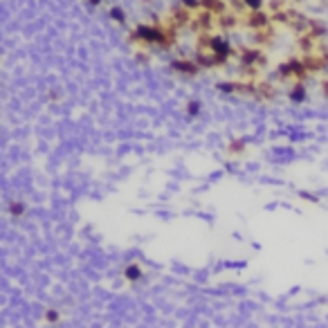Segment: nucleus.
<instances>
[{"label": "nucleus", "mask_w": 328, "mask_h": 328, "mask_svg": "<svg viewBox=\"0 0 328 328\" xmlns=\"http://www.w3.org/2000/svg\"><path fill=\"white\" fill-rule=\"evenodd\" d=\"M239 65L261 70L263 65H268V56H265L261 48H241L239 50Z\"/></svg>", "instance_id": "nucleus-1"}, {"label": "nucleus", "mask_w": 328, "mask_h": 328, "mask_svg": "<svg viewBox=\"0 0 328 328\" xmlns=\"http://www.w3.org/2000/svg\"><path fill=\"white\" fill-rule=\"evenodd\" d=\"M245 27H250L252 32H259V30H268L272 27V14L265 9H259V11H245Z\"/></svg>", "instance_id": "nucleus-2"}, {"label": "nucleus", "mask_w": 328, "mask_h": 328, "mask_svg": "<svg viewBox=\"0 0 328 328\" xmlns=\"http://www.w3.org/2000/svg\"><path fill=\"white\" fill-rule=\"evenodd\" d=\"M196 63L200 65V70L205 67V70H214V67H220V65H227V59H223V56L214 54V52H196Z\"/></svg>", "instance_id": "nucleus-3"}, {"label": "nucleus", "mask_w": 328, "mask_h": 328, "mask_svg": "<svg viewBox=\"0 0 328 328\" xmlns=\"http://www.w3.org/2000/svg\"><path fill=\"white\" fill-rule=\"evenodd\" d=\"M171 67L175 72L186 75V77H194V75L200 72V65H198L194 59H175V61H171Z\"/></svg>", "instance_id": "nucleus-4"}, {"label": "nucleus", "mask_w": 328, "mask_h": 328, "mask_svg": "<svg viewBox=\"0 0 328 328\" xmlns=\"http://www.w3.org/2000/svg\"><path fill=\"white\" fill-rule=\"evenodd\" d=\"M301 61H303V65H306V70L310 72V75H317V72H324L326 70V61L321 59V54H303L301 56Z\"/></svg>", "instance_id": "nucleus-5"}, {"label": "nucleus", "mask_w": 328, "mask_h": 328, "mask_svg": "<svg viewBox=\"0 0 328 328\" xmlns=\"http://www.w3.org/2000/svg\"><path fill=\"white\" fill-rule=\"evenodd\" d=\"M272 41H274V27L252 32V43H254V48H265V45H270Z\"/></svg>", "instance_id": "nucleus-6"}, {"label": "nucleus", "mask_w": 328, "mask_h": 328, "mask_svg": "<svg viewBox=\"0 0 328 328\" xmlns=\"http://www.w3.org/2000/svg\"><path fill=\"white\" fill-rule=\"evenodd\" d=\"M306 97H308V90L303 86V81H295L290 86V90H288V99H290L292 104H303Z\"/></svg>", "instance_id": "nucleus-7"}, {"label": "nucleus", "mask_w": 328, "mask_h": 328, "mask_svg": "<svg viewBox=\"0 0 328 328\" xmlns=\"http://www.w3.org/2000/svg\"><path fill=\"white\" fill-rule=\"evenodd\" d=\"M308 34L315 38V41H321V38L328 36V25H326L324 20L310 18V22H308Z\"/></svg>", "instance_id": "nucleus-8"}, {"label": "nucleus", "mask_w": 328, "mask_h": 328, "mask_svg": "<svg viewBox=\"0 0 328 328\" xmlns=\"http://www.w3.org/2000/svg\"><path fill=\"white\" fill-rule=\"evenodd\" d=\"M200 9H205L214 16H220L227 11V0H200Z\"/></svg>", "instance_id": "nucleus-9"}, {"label": "nucleus", "mask_w": 328, "mask_h": 328, "mask_svg": "<svg viewBox=\"0 0 328 328\" xmlns=\"http://www.w3.org/2000/svg\"><path fill=\"white\" fill-rule=\"evenodd\" d=\"M239 22H241V18H239V14H234V11H225V14L216 16V25L220 27V30H234Z\"/></svg>", "instance_id": "nucleus-10"}, {"label": "nucleus", "mask_w": 328, "mask_h": 328, "mask_svg": "<svg viewBox=\"0 0 328 328\" xmlns=\"http://www.w3.org/2000/svg\"><path fill=\"white\" fill-rule=\"evenodd\" d=\"M315 45H317V41H315L313 36L306 32V34H299V38H297V48L301 50L303 54H313L315 52Z\"/></svg>", "instance_id": "nucleus-11"}, {"label": "nucleus", "mask_w": 328, "mask_h": 328, "mask_svg": "<svg viewBox=\"0 0 328 328\" xmlns=\"http://www.w3.org/2000/svg\"><path fill=\"white\" fill-rule=\"evenodd\" d=\"M243 5H245L247 11H259V9H263L265 0H243Z\"/></svg>", "instance_id": "nucleus-12"}, {"label": "nucleus", "mask_w": 328, "mask_h": 328, "mask_svg": "<svg viewBox=\"0 0 328 328\" xmlns=\"http://www.w3.org/2000/svg\"><path fill=\"white\" fill-rule=\"evenodd\" d=\"M110 18L124 25V22H126V14H124V9H120V7H112L110 9Z\"/></svg>", "instance_id": "nucleus-13"}, {"label": "nucleus", "mask_w": 328, "mask_h": 328, "mask_svg": "<svg viewBox=\"0 0 328 328\" xmlns=\"http://www.w3.org/2000/svg\"><path fill=\"white\" fill-rule=\"evenodd\" d=\"M180 3H182V7H184V9H189V11L200 9V0H180Z\"/></svg>", "instance_id": "nucleus-14"}, {"label": "nucleus", "mask_w": 328, "mask_h": 328, "mask_svg": "<svg viewBox=\"0 0 328 328\" xmlns=\"http://www.w3.org/2000/svg\"><path fill=\"white\" fill-rule=\"evenodd\" d=\"M319 54H321V59H324L326 65H328V48H326V45H321V48H319Z\"/></svg>", "instance_id": "nucleus-15"}, {"label": "nucleus", "mask_w": 328, "mask_h": 328, "mask_svg": "<svg viewBox=\"0 0 328 328\" xmlns=\"http://www.w3.org/2000/svg\"><path fill=\"white\" fill-rule=\"evenodd\" d=\"M321 90H324V95L328 97V79H326V81H321Z\"/></svg>", "instance_id": "nucleus-16"}, {"label": "nucleus", "mask_w": 328, "mask_h": 328, "mask_svg": "<svg viewBox=\"0 0 328 328\" xmlns=\"http://www.w3.org/2000/svg\"><path fill=\"white\" fill-rule=\"evenodd\" d=\"M88 3H90V5H92V7H99V5H101V3H104V0H88Z\"/></svg>", "instance_id": "nucleus-17"}, {"label": "nucleus", "mask_w": 328, "mask_h": 328, "mask_svg": "<svg viewBox=\"0 0 328 328\" xmlns=\"http://www.w3.org/2000/svg\"><path fill=\"white\" fill-rule=\"evenodd\" d=\"M189 110H191V112H198V104H196V101H191V106H189Z\"/></svg>", "instance_id": "nucleus-18"}, {"label": "nucleus", "mask_w": 328, "mask_h": 328, "mask_svg": "<svg viewBox=\"0 0 328 328\" xmlns=\"http://www.w3.org/2000/svg\"><path fill=\"white\" fill-rule=\"evenodd\" d=\"M319 3H328V0H319Z\"/></svg>", "instance_id": "nucleus-19"}, {"label": "nucleus", "mask_w": 328, "mask_h": 328, "mask_svg": "<svg viewBox=\"0 0 328 328\" xmlns=\"http://www.w3.org/2000/svg\"><path fill=\"white\" fill-rule=\"evenodd\" d=\"M0 59H3V52H0Z\"/></svg>", "instance_id": "nucleus-20"}, {"label": "nucleus", "mask_w": 328, "mask_h": 328, "mask_svg": "<svg viewBox=\"0 0 328 328\" xmlns=\"http://www.w3.org/2000/svg\"><path fill=\"white\" fill-rule=\"evenodd\" d=\"M295 3H301V0H295Z\"/></svg>", "instance_id": "nucleus-21"}]
</instances>
